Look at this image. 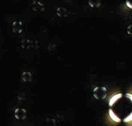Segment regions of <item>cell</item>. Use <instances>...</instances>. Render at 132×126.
Masks as SVG:
<instances>
[{
    "mask_svg": "<svg viewBox=\"0 0 132 126\" xmlns=\"http://www.w3.org/2000/svg\"><path fill=\"white\" fill-rule=\"evenodd\" d=\"M36 46V42L29 39H23L21 42V47L24 49H33Z\"/></svg>",
    "mask_w": 132,
    "mask_h": 126,
    "instance_id": "6",
    "label": "cell"
},
{
    "mask_svg": "<svg viewBox=\"0 0 132 126\" xmlns=\"http://www.w3.org/2000/svg\"><path fill=\"white\" fill-rule=\"evenodd\" d=\"M24 24L22 21L20 20H15L13 22L11 25V29L14 34H19L23 30Z\"/></svg>",
    "mask_w": 132,
    "mask_h": 126,
    "instance_id": "4",
    "label": "cell"
},
{
    "mask_svg": "<svg viewBox=\"0 0 132 126\" xmlns=\"http://www.w3.org/2000/svg\"><path fill=\"white\" fill-rule=\"evenodd\" d=\"M15 118L19 120H23L27 118V111L22 108H18L15 110Z\"/></svg>",
    "mask_w": 132,
    "mask_h": 126,
    "instance_id": "5",
    "label": "cell"
},
{
    "mask_svg": "<svg viewBox=\"0 0 132 126\" xmlns=\"http://www.w3.org/2000/svg\"><path fill=\"white\" fill-rule=\"evenodd\" d=\"M31 8L34 12H43L45 9V5L40 0H32L31 3Z\"/></svg>",
    "mask_w": 132,
    "mask_h": 126,
    "instance_id": "3",
    "label": "cell"
},
{
    "mask_svg": "<svg viewBox=\"0 0 132 126\" xmlns=\"http://www.w3.org/2000/svg\"><path fill=\"white\" fill-rule=\"evenodd\" d=\"M126 33L132 37V24L129 25L126 28Z\"/></svg>",
    "mask_w": 132,
    "mask_h": 126,
    "instance_id": "11",
    "label": "cell"
},
{
    "mask_svg": "<svg viewBox=\"0 0 132 126\" xmlns=\"http://www.w3.org/2000/svg\"><path fill=\"white\" fill-rule=\"evenodd\" d=\"M87 1L91 8H97L101 6L102 0H87Z\"/></svg>",
    "mask_w": 132,
    "mask_h": 126,
    "instance_id": "9",
    "label": "cell"
},
{
    "mask_svg": "<svg viewBox=\"0 0 132 126\" xmlns=\"http://www.w3.org/2000/svg\"><path fill=\"white\" fill-rule=\"evenodd\" d=\"M21 79L23 82H31L32 80V75L29 71H24L21 76Z\"/></svg>",
    "mask_w": 132,
    "mask_h": 126,
    "instance_id": "8",
    "label": "cell"
},
{
    "mask_svg": "<svg viewBox=\"0 0 132 126\" xmlns=\"http://www.w3.org/2000/svg\"><path fill=\"white\" fill-rule=\"evenodd\" d=\"M55 14L59 17L65 18L69 15V12L65 8L59 6L55 8Z\"/></svg>",
    "mask_w": 132,
    "mask_h": 126,
    "instance_id": "7",
    "label": "cell"
},
{
    "mask_svg": "<svg viewBox=\"0 0 132 126\" xmlns=\"http://www.w3.org/2000/svg\"><path fill=\"white\" fill-rule=\"evenodd\" d=\"M108 115L116 123L132 122V93H116L108 103Z\"/></svg>",
    "mask_w": 132,
    "mask_h": 126,
    "instance_id": "1",
    "label": "cell"
},
{
    "mask_svg": "<svg viewBox=\"0 0 132 126\" xmlns=\"http://www.w3.org/2000/svg\"><path fill=\"white\" fill-rule=\"evenodd\" d=\"M92 94L95 99L102 100L107 97V88L104 86H97L93 88Z\"/></svg>",
    "mask_w": 132,
    "mask_h": 126,
    "instance_id": "2",
    "label": "cell"
},
{
    "mask_svg": "<svg viewBox=\"0 0 132 126\" xmlns=\"http://www.w3.org/2000/svg\"><path fill=\"white\" fill-rule=\"evenodd\" d=\"M125 5L126 7L132 10V0H125Z\"/></svg>",
    "mask_w": 132,
    "mask_h": 126,
    "instance_id": "10",
    "label": "cell"
}]
</instances>
